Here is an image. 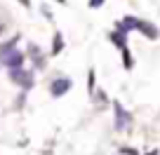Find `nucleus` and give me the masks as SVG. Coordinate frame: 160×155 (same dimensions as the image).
Wrapping results in <instances>:
<instances>
[{
  "label": "nucleus",
  "mask_w": 160,
  "mask_h": 155,
  "mask_svg": "<svg viewBox=\"0 0 160 155\" xmlns=\"http://www.w3.org/2000/svg\"><path fill=\"white\" fill-rule=\"evenodd\" d=\"M24 52L19 50H12V52H5V54H0V66H5L7 70H14V68H21L24 66Z\"/></svg>",
  "instance_id": "f257e3e1"
},
{
  "label": "nucleus",
  "mask_w": 160,
  "mask_h": 155,
  "mask_svg": "<svg viewBox=\"0 0 160 155\" xmlns=\"http://www.w3.org/2000/svg\"><path fill=\"white\" fill-rule=\"evenodd\" d=\"M10 80L17 82V85H21L24 90H31V87H33V73H31V70H24V68H14V70H10Z\"/></svg>",
  "instance_id": "f03ea898"
},
{
  "label": "nucleus",
  "mask_w": 160,
  "mask_h": 155,
  "mask_svg": "<svg viewBox=\"0 0 160 155\" xmlns=\"http://www.w3.org/2000/svg\"><path fill=\"white\" fill-rule=\"evenodd\" d=\"M113 108H115V129H118V132L127 129V127H130V122H132L130 113H127V110L122 108L118 101H113Z\"/></svg>",
  "instance_id": "7ed1b4c3"
},
{
  "label": "nucleus",
  "mask_w": 160,
  "mask_h": 155,
  "mask_svg": "<svg viewBox=\"0 0 160 155\" xmlns=\"http://www.w3.org/2000/svg\"><path fill=\"white\" fill-rule=\"evenodd\" d=\"M71 85H73V82H71L68 78H54L52 85H50V92H52V96H64L66 92L71 90Z\"/></svg>",
  "instance_id": "20e7f679"
},
{
  "label": "nucleus",
  "mask_w": 160,
  "mask_h": 155,
  "mask_svg": "<svg viewBox=\"0 0 160 155\" xmlns=\"http://www.w3.org/2000/svg\"><path fill=\"white\" fill-rule=\"evenodd\" d=\"M139 24H141L139 17H122V21L118 24V28L125 31V33H130V31H139Z\"/></svg>",
  "instance_id": "39448f33"
},
{
  "label": "nucleus",
  "mask_w": 160,
  "mask_h": 155,
  "mask_svg": "<svg viewBox=\"0 0 160 155\" xmlns=\"http://www.w3.org/2000/svg\"><path fill=\"white\" fill-rule=\"evenodd\" d=\"M125 38H127V33H125V31H120V28H118V31H113V33H108V40L113 42L115 47H120V50H125V47H127Z\"/></svg>",
  "instance_id": "423d86ee"
},
{
  "label": "nucleus",
  "mask_w": 160,
  "mask_h": 155,
  "mask_svg": "<svg viewBox=\"0 0 160 155\" xmlns=\"http://www.w3.org/2000/svg\"><path fill=\"white\" fill-rule=\"evenodd\" d=\"M139 31H141V33L146 35V38H151V40H155V38H158V35H160V31L155 28L153 24H148V21H144V19H141V24H139Z\"/></svg>",
  "instance_id": "0eeeda50"
},
{
  "label": "nucleus",
  "mask_w": 160,
  "mask_h": 155,
  "mask_svg": "<svg viewBox=\"0 0 160 155\" xmlns=\"http://www.w3.org/2000/svg\"><path fill=\"white\" fill-rule=\"evenodd\" d=\"M61 50H64V38H61V33H57L54 35V42H52V56L59 54Z\"/></svg>",
  "instance_id": "6e6552de"
},
{
  "label": "nucleus",
  "mask_w": 160,
  "mask_h": 155,
  "mask_svg": "<svg viewBox=\"0 0 160 155\" xmlns=\"http://www.w3.org/2000/svg\"><path fill=\"white\" fill-rule=\"evenodd\" d=\"M122 66H125V70H130L132 66H134V59H132V54H130V50H122Z\"/></svg>",
  "instance_id": "1a4fd4ad"
},
{
  "label": "nucleus",
  "mask_w": 160,
  "mask_h": 155,
  "mask_svg": "<svg viewBox=\"0 0 160 155\" xmlns=\"http://www.w3.org/2000/svg\"><path fill=\"white\" fill-rule=\"evenodd\" d=\"M87 87H90V94L94 92V70H90V78H87Z\"/></svg>",
  "instance_id": "9d476101"
},
{
  "label": "nucleus",
  "mask_w": 160,
  "mask_h": 155,
  "mask_svg": "<svg viewBox=\"0 0 160 155\" xmlns=\"http://www.w3.org/2000/svg\"><path fill=\"white\" fill-rule=\"evenodd\" d=\"M101 5H104V0H90V7H94V10L101 7Z\"/></svg>",
  "instance_id": "9b49d317"
},
{
  "label": "nucleus",
  "mask_w": 160,
  "mask_h": 155,
  "mask_svg": "<svg viewBox=\"0 0 160 155\" xmlns=\"http://www.w3.org/2000/svg\"><path fill=\"white\" fill-rule=\"evenodd\" d=\"M19 2H21L24 7H31V0H19Z\"/></svg>",
  "instance_id": "f8f14e48"
},
{
  "label": "nucleus",
  "mask_w": 160,
  "mask_h": 155,
  "mask_svg": "<svg viewBox=\"0 0 160 155\" xmlns=\"http://www.w3.org/2000/svg\"><path fill=\"white\" fill-rule=\"evenodd\" d=\"M57 2H66V0H57Z\"/></svg>",
  "instance_id": "ddd939ff"
}]
</instances>
